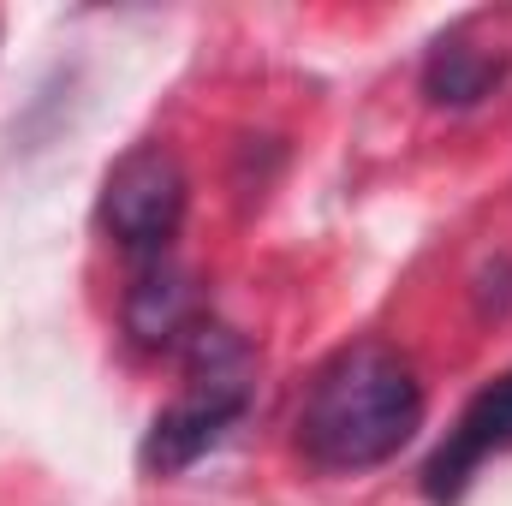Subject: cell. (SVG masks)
Masks as SVG:
<instances>
[{
  "label": "cell",
  "mask_w": 512,
  "mask_h": 506,
  "mask_svg": "<svg viewBox=\"0 0 512 506\" xmlns=\"http://www.w3.org/2000/svg\"><path fill=\"white\" fill-rule=\"evenodd\" d=\"M417 423H423L417 370L382 340H358L316 370L298 405V447L310 465L358 477L387 465L417 435Z\"/></svg>",
  "instance_id": "cell-1"
},
{
  "label": "cell",
  "mask_w": 512,
  "mask_h": 506,
  "mask_svg": "<svg viewBox=\"0 0 512 506\" xmlns=\"http://www.w3.org/2000/svg\"><path fill=\"white\" fill-rule=\"evenodd\" d=\"M185 393L155 417L149 441H143V465L155 477H173L185 465H197L245 411L251 399V352L239 334L215 328V322H197L185 334Z\"/></svg>",
  "instance_id": "cell-2"
},
{
  "label": "cell",
  "mask_w": 512,
  "mask_h": 506,
  "mask_svg": "<svg viewBox=\"0 0 512 506\" xmlns=\"http://www.w3.org/2000/svg\"><path fill=\"white\" fill-rule=\"evenodd\" d=\"M185 197H191V179L179 155L161 143H137L131 155H120V167L102 185V221L120 239V251L155 262L185 221Z\"/></svg>",
  "instance_id": "cell-3"
},
{
  "label": "cell",
  "mask_w": 512,
  "mask_h": 506,
  "mask_svg": "<svg viewBox=\"0 0 512 506\" xmlns=\"http://www.w3.org/2000/svg\"><path fill=\"white\" fill-rule=\"evenodd\" d=\"M507 447H512V370L495 387H483L465 405V417L453 423V435L435 447V459L423 465V495L435 506H453L465 495V483L477 477V465L507 453Z\"/></svg>",
  "instance_id": "cell-4"
},
{
  "label": "cell",
  "mask_w": 512,
  "mask_h": 506,
  "mask_svg": "<svg viewBox=\"0 0 512 506\" xmlns=\"http://www.w3.org/2000/svg\"><path fill=\"white\" fill-rule=\"evenodd\" d=\"M191 328H197L191 322V280L167 256L143 262L137 280H131V292H126V334L137 346H173Z\"/></svg>",
  "instance_id": "cell-5"
},
{
  "label": "cell",
  "mask_w": 512,
  "mask_h": 506,
  "mask_svg": "<svg viewBox=\"0 0 512 506\" xmlns=\"http://www.w3.org/2000/svg\"><path fill=\"white\" fill-rule=\"evenodd\" d=\"M501 78H507V60L489 54V48H477V42H465V36H447L429 54V66H423V90L441 108H471V102L495 96Z\"/></svg>",
  "instance_id": "cell-6"
}]
</instances>
